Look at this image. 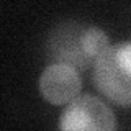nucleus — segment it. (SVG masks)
I'll return each mask as SVG.
<instances>
[{
	"instance_id": "obj_4",
	"label": "nucleus",
	"mask_w": 131,
	"mask_h": 131,
	"mask_svg": "<svg viewBox=\"0 0 131 131\" xmlns=\"http://www.w3.org/2000/svg\"><path fill=\"white\" fill-rule=\"evenodd\" d=\"M39 92L52 105H69L79 97L82 80L77 69L67 64L51 62L39 75Z\"/></svg>"
},
{
	"instance_id": "obj_2",
	"label": "nucleus",
	"mask_w": 131,
	"mask_h": 131,
	"mask_svg": "<svg viewBox=\"0 0 131 131\" xmlns=\"http://www.w3.org/2000/svg\"><path fill=\"white\" fill-rule=\"evenodd\" d=\"M93 84L110 102L131 106V39L112 44L97 59Z\"/></svg>"
},
{
	"instance_id": "obj_1",
	"label": "nucleus",
	"mask_w": 131,
	"mask_h": 131,
	"mask_svg": "<svg viewBox=\"0 0 131 131\" xmlns=\"http://www.w3.org/2000/svg\"><path fill=\"white\" fill-rule=\"evenodd\" d=\"M110 48L108 35L95 25L84 21H62L49 33L46 56L51 62L67 64L74 69L87 71Z\"/></svg>"
},
{
	"instance_id": "obj_3",
	"label": "nucleus",
	"mask_w": 131,
	"mask_h": 131,
	"mask_svg": "<svg viewBox=\"0 0 131 131\" xmlns=\"http://www.w3.org/2000/svg\"><path fill=\"white\" fill-rule=\"evenodd\" d=\"M59 131H116V118L102 98L79 95L62 110Z\"/></svg>"
}]
</instances>
